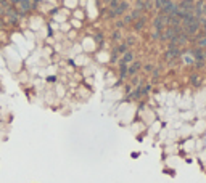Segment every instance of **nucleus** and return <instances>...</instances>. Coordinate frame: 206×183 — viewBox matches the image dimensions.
Listing matches in <instances>:
<instances>
[{"mask_svg": "<svg viewBox=\"0 0 206 183\" xmlns=\"http://www.w3.org/2000/svg\"><path fill=\"white\" fill-rule=\"evenodd\" d=\"M127 2H124V0H119V2L111 8V11H109V16H121L122 13H124L127 10Z\"/></svg>", "mask_w": 206, "mask_h": 183, "instance_id": "1", "label": "nucleus"}, {"mask_svg": "<svg viewBox=\"0 0 206 183\" xmlns=\"http://www.w3.org/2000/svg\"><path fill=\"white\" fill-rule=\"evenodd\" d=\"M181 56V48L179 47H168V51L164 53V60L166 61H172V60H175V58H179Z\"/></svg>", "mask_w": 206, "mask_h": 183, "instance_id": "2", "label": "nucleus"}, {"mask_svg": "<svg viewBox=\"0 0 206 183\" xmlns=\"http://www.w3.org/2000/svg\"><path fill=\"white\" fill-rule=\"evenodd\" d=\"M140 67H142V63H140V61H132V63L129 64V67H127V76H134V74H137Z\"/></svg>", "mask_w": 206, "mask_h": 183, "instance_id": "3", "label": "nucleus"}, {"mask_svg": "<svg viewBox=\"0 0 206 183\" xmlns=\"http://www.w3.org/2000/svg\"><path fill=\"white\" fill-rule=\"evenodd\" d=\"M126 51H127V45H126V44H122V45H119V47H118V48H116V50L113 51V56H111V61H116V60L119 58V56H121V55H124Z\"/></svg>", "mask_w": 206, "mask_h": 183, "instance_id": "4", "label": "nucleus"}, {"mask_svg": "<svg viewBox=\"0 0 206 183\" xmlns=\"http://www.w3.org/2000/svg\"><path fill=\"white\" fill-rule=\"evenodd\" d=\"M193 40L197 42V47H200V48H206V35H204V34L198 32V34L195 35Z\"/></svg>", "mask_w": 206, "mask_h": 183, "instance_id": "5", "label": "nucleus"}, {"mask_svg": "<svg viewBox=\"0 0 206 183\" xmlns=\"http://www.w3.org/2000/svg\"><path fill=\"white\" fill-rule=\"evenodd\" d=\"M134 61V53L132 51H126L124 56H122V60H121V66H127Z\"/></svg>", "mask_w": 206, "mask_h": 183, "instance_id": "6", "label": "nucleus"}, {"mask_svg": "<svg viewBox=\"0 0 206 183\" xmlns=\"http://www.w3.org/2000/svg\"><path fill=\"white\" fill-rule=\"evenodd\" d=\"M143 26H145V18H143V16H142V18H139V19H137V23L134 24L135 31H140V29H143Z\"/></svg>", "mask_w": 206, "mask_h": 183, "instance_id": "7", "label": "nucleus"}, {"mask_svg": "<svg viewBox=\"0 0 206 183\" xmlns=\"http://www.w3.org/2000/svg\"><path fill=\"white\" fill-rule=\"evenodd\" d=\"M169 2V0H155V7H156V10H163L164 7H166V3Z\"/></svg>", "mask_w": 206, "mask_h": 183, "instance_id": "8", "label": "nucleus"}, {"mask_svg": "<svg viewBox=\"0 0 206 183\" xmlns=\"http://www.w3.org/2000/svg\"><path fill=\"white\" fill-rule=\"evenodd\" d=\"M192 83H193V85H200L201 79H200V77H192Z\"/></svg>", "mask_w": 206, "mask_h": 183, "instance_id": "9", "label": "nucleus"}, {"mask_svg": "<svg viewBox=\"0 0 206 183\" xmlns=\"http://www.w3.org/2000/svg\"><path fill=\"white\" fill-rule=\"evenodd\" d=\"M145 71H147V73H152V71H153V66H152V64H147V66H145Z\"/></svg>", "mask_w": 206, "mask_h": 183, "instance_id": "10", "label": "nucleus"}, {"mask_svg": "<svg viewBox=\"0 0 206 183\" xmlns=\"http://www.w3.org/2000/svg\"><path fill=\"white\" fill-rule=\"evenodd\" d=\"M119 37H121L119 32H114V34H113V40H119Z\"/></svg>", "mask_w": 206, "mask_h": 183, "instance_id": "11", "label": "nucleus"}]
</instances>
